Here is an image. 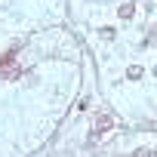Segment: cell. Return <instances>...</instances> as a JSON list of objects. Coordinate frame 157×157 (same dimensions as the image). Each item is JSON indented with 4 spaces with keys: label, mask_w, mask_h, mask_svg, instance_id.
Returning <instances> with one entry per match:
<instances>
[{
    "label": "cell",
    "mask_w": 157,
    "mask_h": 157,
    "mask_svg": "<svg viewBox=\"0 0 157 157\" xmlns=\"http://www.w3.org/2000/svg\"><path fill=\"white\" fill-rule=\"evenodd\" d=\"M0 77H19V65H16V49L0 59Z\"/></svg>",
    "instance_id": "obj_1"
},
{
    "label": "cell",
    "mask_w": 157,
    "mask_h": 157,
    "mask_svg": "<svg viewBox=\"0 0 157 157\" xmlns=\"http://www.w3.org/2000/svg\"><path fill=\"white\" fill-rule=\"evenodd\" d=\"M105 129H111V117L108 114H96V136L105 132Z\"/></svg>",
    "instance_id": "obj_2"
}]
</instances>
